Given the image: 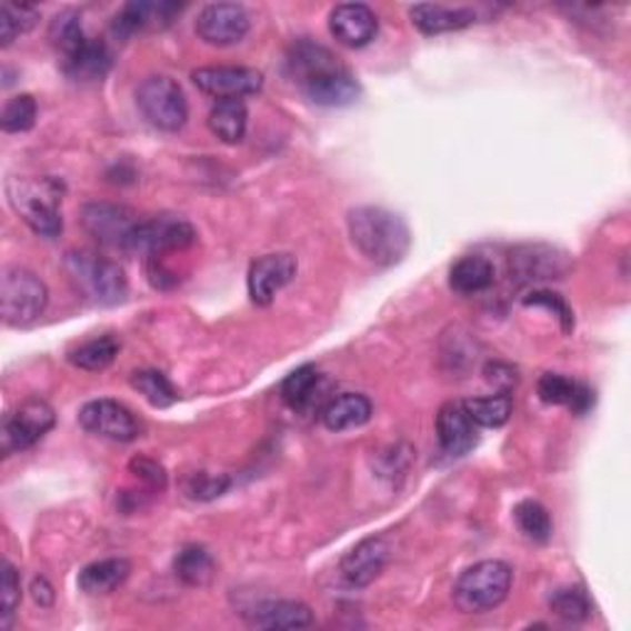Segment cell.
I'll return each instance as SVG.
<instances>
[{
  "mask_svg": "<svg viewBox=\"0 0 631 631\" xmlns=\"http://www.w3.org/2000/svg\"><path fill=\"white\" fill-rule=\"evenodd\" d=\"M131 574V562L127 558H107L97 560L79 572V588L84 594H111L119 590Z\"/></svg>",
  "mask_w": 631,
  "mask_h": 631,
  "instance_id": "22",
  "label": "cell"
},
{
  "mask_svg": "<svg viewBox=\"0 0 631 631\" xmlns=\"http://www.w3.org/2000/svg\"><path fill=\"white\" fill-rule=\"evenodd\" d=\"M119 351L121 343L114 335H99L70 351V363L79 370H87V373H99V370H107L114 363Z\"/></svg>",
  "mask_w": 631,
  "mask_h": 631,
  "instance_id": "29",
  "label": "cell"
},
{
  "mask_svg": "<svg viewBox=\"0 0 631 631\" xmlns=\"http://www.w3.org/2000/svg\"><path fill=\"white\" fill-rule=\"evenodd\" d=\"M129 471L143 483L146 491H149L151 495L166 491V483H168L166 469H163L161 464H158L156 459H149V457H133V459L129 461Z\"/></svg>",
  "mask_w": 631,
  "mask_h": 631,
  "instance_id": "38",
  "label": "cell"
},
{
  "mask_svg": "<svg viewBox=\"0 0 631 631\" xmlns=\"http://www.w3.org/2000/svg\"><path fill=\"white\" fill-rule=\"evenodd\" d=\"M495 269L491 264V259L481 254H467L461 257L459 262L449 272V287H452L457 294H481L493 284Z\"/></svg>",
  "mask_w": 631,
  "mask_h": 631,
  "instance_id": "25",
  "label": "cell"
},
{
  "mask_svg": "<svg viewBox=\"0 0 631 631\" xmlns=\"http://www.w3.org/2000/svg\"><path fill=\"white\" fill-rule=\"evenodd\" d=\"M176 578L188 588H206L216 578V560L202 545H186L173 562Z\"/></svg>",
  "mask_w": 631,
  "mask_h": 631,
  "instance_id": "28",
  "label": "cell"
},
{
  "mask_svg": "<svg viewBox=\"0 0 631 631\" xmlns=\"http://www.w3.org/2000/svg\"><path fill=\"white\" fill-rule=\"evenodd\" d=\"M52 427L54 410L48 402L38 398L20 402L16 410L6 412L3 427H0V449H3V457L26 452V449L36 447Z\"/></svg>",
  "mask_w": 631,
  "mask_h": 631,
  "instance_id": "8",
  "label": "cell"
},
{
  "mask_svg": "<svg viewBox=\"0 0 631 631\" xmlns=\"http://www.w3.org/2000/svg\"><path fill=\"white\" fill-rule=\"evenodd\" d=\"M198 242L193 224L180 216H156L141 220L131 234L129 252L149 257H166L171 252H186Z\"/></svg>",
  "mask_w": 631,
  "mask_h": 631,
  "instance_id": "9",
  "label": "cell"
},
{
  "mask_svg": "<svg viewBox=\"0 0 631 631\" xmlns=\"http://www.w3.org/2000/svg\"><path fill=\"white\" fill-rule=\"evenodd\" d=\"M247 119L250 111L242 99H222L210 109L208 127L224 143H240L247 133Z\"/></svg>",
  "mask_w": 631,
  "mask_h": 631,
  "instance_id": "26",
  "label": "cell"
},
{
  "mask_svg": "<svg viewBox=\"0 0 631 631\" xmlns=\"http://www.w3.org/2000/svg\"><path fill=\"white\" fill-rule=\"evenodd\" d=\"M18 604H20V574L6 560L3 572H0V607H3V612H0V627L3 629L10 627V619H13Z\"/></svg>",
  "mask_w": 631,
  "mask_h": 631,
  "instance_id": "37",
  "label": "cell"
},
{
  "mask_svg": "<svg viewBox=\"0 0 631 631\" xmlns=\"http://www.w3.org/2000/svg\"><path fill=\"white\" fill-rule=\"evenodd\" d=\"M137 107L158 131L176 133L188 121V99L176 79L166 74L146 77L137 89Z\"/></svg>",
  "mask_w": 631,
  "mask_h": 631,
  "instance_id": "7",
  "label": "cell"
},
{
  "mask_svg": "<svg viewBox=\"0 0 631 631\" xmlns=\"http://www.w3.org/2000/svg\"><path fill=\"white\" fill-rule=\"evenodd\" d=\"M6 190L10 206L32 232L44 237V240H54L62 234V180L52 176L10 178Z\"/></svg>",
  "mask_w": 631,
  "mask_h": 631,
  "instance_id": "3",
  "label": "cell"
},
{
  "mask_svg": "<svg viewBox=\"0 0 631 631\" xmlns=\"http://www.w3.org/2000/svg\"><path fill=\"white\" fill-rule=\"evenodd\" d=\"M439 447L447 457H464L477 447V430L464 410V402H447L437 414Z\"/></svg>",
  "mask_w": 631,
  "mask_h": 631,
  "instance_id": "17",
  "label": "cell"
},
{
  "mask_svg": "<svg viewBox=\"0 0 631 631\" xmlns=\"http://www.w3.org/2000/svg\"><path fill=\"white\" fill-rule=\"evenodd\" d=\"M36 119H38V101L30 94H18L6 101L3 114H0V127H3L6 133H20L36 127Z\"/></svg>",
  "mask_w": 631,
  "mask_h": 631,
  "instance_id": "36",
  "label": "cell"
},
{
  "mask_svg": "<svg viewBox=\"0 0 631 631\" xmlns=\"http://www.w3.org/2000/svg\"><path fill=\"white\" fill-rule=\"evenodd\" d=\"M390 560V543L385 538L373 535L360 540L355 548H351L341 560V574L351 588H368L370 582L380 578Z\"/></svg>",
  "mask_w": 631,
  "mask_h": 631,
  "instance_id": "15",
  "label": "cell"
},
{
  "mask_svg": "<svg viewBox=\"0 0 631 631\" xmlns=\"http://www.w3.org/2000/svg\"><path fill=\"white\" fill-rule=\"evenodd\" d=\"M64 269L79 294L97 307H117L129 297L127 274L109 257L89 250L70 252L64 259Z\"/></svg>",
  "mask_w": 631,
  "mask_h": 631,
  "instance_id": "4",
  "label": "cell"
},
{
  "mask_svg": "<svg viewBox=\"0 0 631 631\" xmlns=\"http://www.w3.org/2000/svg\"><path fill=\"white\" fill-rule=\"evenodd\" d=\"M111 67V52L101 40L89 38L82 50L64 60V72L74 82H101Z\"/></svg>",
  "mask_w": 631,
  "mask_h": 631,
  "instance_id": "24",
  "label": "cell"
},
{
  "mask_svg": "<svg viewBox=\"0 0 631 631\" xmlns=\"http://www.w3.org/2000/svg\"><path fill=\"white\" fill-rule=\"evenodd\" d=\"M48 287L30 269L6 267L0 277V313L8 325H30L48 309Z\"/></svg>",
  "mask_w": 631,
  "mask_h": 631,
  "instance_id": "6",
  "label": "cell"
},
{
  "mask_svg": "<svg viewBox=\"0 0 631 631\" xmlns=\"http://www.w3.org/2000/svg\"><path fill=\"white\" fill-rule=\"evenodd\" d=\"M412 26L422 36H442V32L464 30L477 22V13L471 8H452L439 3H420L410 8Z\"/></svg>",
  "mask_w": 631,
  "mask_h": 631,
  "instance_id": "19",
  "label": "cell"
},
{
  "mask_svg": "<svg viewBox=\"0 0 631 631\" xmlns=\"http://www.w3.org/2000/svg\"><path fill=\"white\" fill-rule=\"evenodd\" d=\"M139 222L137 212L127 206H114V202H87L82 208L84 230L111 250L129 252L131 234Z\"/></svg>",
  "mask_w": 631,
  "mask_h": 631,
  "instance_id": "10",
  "label": "cell"
},
{
  "mask_svg": "<svg viewBox=\"0 0 631 631\" xmlns=\"http://www.w3.org/2000/svg\"><path fill=\"white\" fill-rule=\"evenodd\" d=\"M228 479L224 477H210V473H198V477L190 479L188 483V493L193 495V499L200 501H208V499H216L224 489H228Z\"/></svg>",
  "mask_w": 631,
  "mask_h": 631,
  "instance_id": "40",
  "label": "cell"
},
{
  "mask_svg": "<svg viewBox=\"0 0 631 631\" xmlns=\"http://www.w3.org/2000/svg\"><path fill=\"white\" fill-rule=\"evenodd\" d=\"M193 84L202 94L222 99H244L262 92L264 77L252 67H200L193 74Z\"/></svg>",
  "mask_w": 631,
  "mask_h": 631,
  "instance_id": "12",
  "label": "cell"
},
{
  "mask_svg": "<svg viewBox=\"0 0 631 631\" xmlns=\"http://www.w3.org/2000/svg\"><path fill=\"white\" fill-rule=\"evenodd\" d=\"M513 570L503 560H481L459 574L454 602L461 612L481 614L495 610L511 592Z\"/></svg>",
  "mask_w": 631,
  "mask_h": 631,
  "instance_id": "5",
  "label": "cell"
},
{
  "mask_svg": "<svg viewBox=\"0 0 631 631\" xmlns=\"http://www.w3.org/2000/svg\"><path fill=\"white\" fill-rule=\"evenodd\" d=\"M373 417V402L360 392H343L323 404L321 422L325 430L345 432L363 427Z\"/></svg>",
  "mask_w": 631,
  "mask_h": 631,
  "instance_id": "20",
  "label": "cell"
},
{
  "mask_svg": "<svg viewBox=\"0 0 631 631\" xmlns=\"http://www.w3.org/2000/svg\"><path fill=\"white\" fill-rule=\"evenodd\" d=\"M32 600H36L40 607H50L54 600V592L50 588V582L44 578H36L32 580Z\"/></svg>",
  "mask_w": 631,
  "mask_h": 631,
  "instance_id": "41",
  "label": "cell"
},
{
  "mask_svg": "<svg viewBox=\"0 0 631 631\" xmlns=\"http://www.w3.org/2000/svg\"><path fill=\"white\" fill-rule=\"evenodd\" d=\"M348 232L360 254L373 264H398L410 252L412 237L400 216L375 206H363L348 212Z\"/></svg>",
  "mask_w": 631,
  "mask_h": 631,
  "instance_id": "2",
  "label": "cell"
},
{
  "mask_svg": "<svg viewBox=\"0 0 631 631\" xmlns=\"http://www.w3.org/2000/svg\"><path fill=\"white\" fill-rule=\"evenodd\" d=\"M178 13L180 6L176 3H129L119 10V16L111 22V30H114L117 38L129 40L137 32L171 26Z\"/></svg>",
  "mask_w": 631,
  "mask_h": 631,
  "instance_id": "18",
  "label": "cell"
},
{
  "mask_svg": "<svg viewBox=\"0 0 631 631\" xmlns=\"http://www.w3.org/2000/svg\"><path fill=\"white\" fill-rule=\"evenodd\" d=\"M79 424H82V430L89 434L121 444L133 442V439L141 434L137 414H133L127 404L107 398L87 402L84 408L79 410Z\"/></svg>",
  "mask_w": 631,
  "mask_h": 631,
  "instance_id": "11",
  "label": "cell"
},
{
  "mask_svg": "<svg viewBox=\"0 0 631 631\" xmlns=\"http://www.w3.org/2000/svg\"><path fill=\"white\" fill-rule=\"evenodd\" d=\"M131 388L143 394V400L153 408L163 410L178 402V390L161 370H137V373H131Z\"/></svg>",
  "mask_w": 631,
  "mask_h": 631,
  "instance_id": "31",
  "label": "cell"
},
{
  "mask_svg": "<svg viewBox=\"0 0 631 631\" xmlns=\"http://www.w3.org/2000/svg\"><path fill=\"white\" fill-rule=\"evenodd\" d=\"M297 257L289 252L264 254L252 262L250 274H247V289H250V299L257 307H269L281 289L291 284L297 277Z\"/></svg>",
  "mask_w": 631,
  "mask_h": 631,
  "instance_id": "14",
  "label": "cell"
},
{
  "mask_svg": "<svg viewBox=\"0 0 631 631\" xmlns=\"http://www.w3.org/2000/svg\"><path fill=\"white\" fill-rule=\"evenodd\" d=\"M331 32L345 48H365L378 36V16L363 3H343L331 10Z\"/></svg>",
  "mask_w": 631,
  "mask_h": 631,
  "instance_id": "16",
  "label": "cell"
},
{
  "mask_svg": "<svg viewBox=\"0 0 631 631\" xmlns=\"http://www.w3.org/2000/svg\"><path fill=\"white\" fill-rule=\"evenodd\" d=\"M550 610L555 617L565 619V622H584L592 612V604L588 592L582 588H562L552 592Z\"/></svg>",
  "mask_w": 631,
  "mask_h": 631,
  "instance_id": "35",
  "label": "cell"
},
{
  "mask_svg": "<svg viewBox=\"0 0 631 631\" xmlns=\"http://www.w3.org/2000/svg\"><path fill=\"white\" fill-rule=\"evenodd\" d=\"M538 394L545 404H568L574 414H584L594 402V392L588 385H580V382L560 373H545L540 378Z\"/></svg>",
  "mask_w": 631,
  "mask_h": 631,
  "instance_id": "21",
  "label": "cell"
},
{
  "mask_svg": "<svg viewBox=\"0 0 631 631\" xmlns=\"http://www.w3.org/2000/svg\"><path fill=\"white\" fill-rule=\"evenodd\" d=\"M250 624L259 629H303L313 624V614L303 602H267L257 607L250 617Z\"/></svg>",
  "mask_w": 631,
  "mask_h": 631,
  "instance_id": "23",
  "label": "cell"
},
{
  "mask_svg": "<svg viewBox=\"0 0 631 631\" xmlns=\"http://www.w3.org/2000/svg\"><path fill=\"white\" fill-rule=\"evenodd\" d=\"M196 32L202 42L212 48H230L242 42L250 32V16L237 3H210L200 10Z\"/></svg>",
  "mask_w": 631,
  "mask_h": 631,
  "instance_id": "13",
  "label": "cell"
},
{
  "mask_svg": "<svg viewBox=\"0 0 631 631\" xmlns=\"http://www.w3.org/2000/svg\"><path fill=\"white\" fill-rule=\"evenodd\" d=\"M513 518L518 531H521L528 540H533V543H548L552 535V518L543 503H538L533 499L521 501L515 505Z\"/></svg>",
  "mask_w": 631,
  "mask_h": 631,
  "instance_id": "32",
  "label": "cell"
},
{
  "mask_svg": "<svg viewBox=\"0 0 631 631\" xmlns=\"http://www.w3.org/2000/svg\"><path fill=\"white\" fill-rule=\"evenodd\" d=\"M464 410L473 424L487 427V430H499L511 420L513 400L505 392L489 394V398H473L464 402Z\"/></svg>",
  "mask_w": 631,
  "mask_h": 631,
  "instance_id": "30",
  "label": "cell"
},
{
  "mask_svg": "<svg viewBox=\"0 0 631 631\" xmlns=\"http://www.w3.org/2000/svg\"><path fill=\"white\" fill-rule=\"evenodd\" d=\"M487 370H489V373H495V375H487V378H489V382H495V385H499V382H501L499 363H495V365H489ZM505 375H509V378H505V385H503V390H509V388L513 385V382H515V373H513V370H511V368H505Z\"/></svg>",
  "mask_w": 631,
  "mask_h": 631,
  "instance_id": "42",
  "label": "cell"
},
{
  "mask_svg": "<svg viewBox=\"0 0 631 631\" xmlns=\"http://www.w3.org/2000/svg\"><path fill=\"white\" fill-rule=\"evenodd\" d=\"M523 303H525V307H543V309L555 313L560 325H562V331H565V333H570L574 329V316L568 307V301L562 299L560 294H552V291H531V294L523 299Z\"/></svg>",
  "mask_w": 631,
  "mask_h": 631,
  "instance_id": "39",
  "label": "cell"
},
{
  "mask_svg": "<svg viewBox=\"0 0 631 631\" xmlns=\"http://www.w3.org/2000/svg\"><path fill=\"white\" fill-rule=\"evenodd\" d=\"M323 378L313 365H301L281 382V398L294 412L311 410L321 394Z\"/></svg>",
  "mask_w": 631,
  "mask_h": 631,
  "instance_id": "27",
  "label": "cell"
},
{
  "mask_svg": "<svg viewBox=\"0 0 631 631\" xmlns=\"http://www.w3.org/2000/svg\"><path fill=\"white\" fill-rule=\"evenodd\" d=\"M50 40L54 48L64 54V60L72 58L89 40L82 30V18H79L74 10H62V13L54 16L50 22Z\"/></svg>",
  "mask_w": 631,
  "mask_h": 631,
  "instance_id": "33",
  "label": "cell"
},
{
  "mask_svg": "<svg viewBox=\"0 0 631 631\" xmlns=\"http://www.w3.org/2000/svg\"><path fill=\"white\" fill-rule=\"evenodd\" d=\"M40 13L30 6H16V3H3L0 6V44L10 48L13 40L20 36H26L28 30L38 26Z\"/></svg>",
  "mask_w": 631,
  "mask_h": 631,
  "instance_id": "34",
  "label": "cell"
},
{
  "mask_svg": "<svg viewBox=\"0 0 631 631\" xmlns=\"http://www.w3.org/2000/svg\"><path fill=\"white\" fill-rule=\"evenodd\" d=\"M289 74L303 97L319 107H351L360 97L358 79L333 54L311 40H301L289 52Z\"/></svg>",
  "mask_w": 631,
  "mask_h": 631,
  "instance_id": "1",
  "label": "cell"
}]
</instances>
